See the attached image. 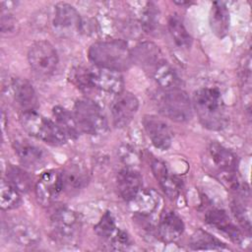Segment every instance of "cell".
<instances>
[{
  "label": "cell",
  "mask_w": 252,
  "mask_h": 252,
  "mask_svg": "<svg viewBox=\"0 0 252 252\" xmlns=\"http://www.w3.org/2000/svg\"><path fill=\"white\" fill-rule=\"evenodd\" d=\"M139 108L138 98L130 92H122L113 99L110 110L113 125L116 128L126 127L134 118Z\"/></svg>",
  "instance_id": "cell-11"
},
{
  "label": "cell",
  "mask_w": 252,
  "mask_h": 252,
  "mask_svg": "<svg viewBox=\"0 0 252 252\" xmlns=\"http://www.w3.org/2000/svg\"><path fill=\"white\" fill-rule=\"evenodd\" d=\"M7 233L18 245L34 246L40 241L37 228L24 219H12L7 222Z\"/></svg>",
  "instance_id": "cell-13"
},
{
  "label": "cell",
  "mask_w": 252,
  "mask_h": 252,
  "mask_svg": "<svg viewBox=\"0 0 252 252\" xmlns=\"http://www.w3.org/2000/svg\"><path fill=\"white\" fill-rule=\"evenodd\" d=\"M28 60L34 75L41 79L51 77L58 65L57 52L46 40H37L30 46Z\"/></svg>",
  "instance_id": "cell-7"
},
{
  "label": "cell",
  "mask_w": 252,
  "mask_h": 252,
  "mask_svg": "<svg viewBox=\"0 0 252 252\" xmlns=\"http://www.w3.org/2000/svg\"><path fill=\"white\" fill-rule=\"evenodd\" d=\"M168 31L174 43L182 49L190 48L192 37L187 32L182 20L177 15H171L168 19Z\"/></svg>",
  "instance_id": "cell-26"
},
{
  "label": "cell",
  "mask_w": 252,
  "mask_h": 252,
  "mask_svg": "<svg viewBox=\"0 0 252 252\" xmlns=\"http://www.w3.org/2000/svg\"><path fill=\"white\" fill-rule=\"evenodd\" d=\"M206 222L211 226L220 230L225 233L232 241L236 243H241L243 236L241 231L236 227V225L230 220L229 217L223 210L220 209H211L205 215Z\"/></svg>",
  "instance_id": "cell-18"
},
{
  "label": "cell",
  "mask_w": 252,
  "mask_h": 252,
  "mask_svg": "<svg viewBox=\"0 0 252 252\" xmlns=\"http://www.w3.org/2000/svg\"><path fill=\"white\" fill-rule=\"evenodd\" d=\"M158 23V11L154 3H147L141 15V25L145 32H152Z\"/></svg>",
  "instance_id": "cell-31"
},
{
  "label": "cell",
  "mask_w": 252,
  "mask_h": 252,
  "mask_svg": "<svg viewBox=\"0 0 252 252\" xmlns=\"http://www.w3.org/2000/svg\"><path fill=\"white\" fill-rule=\"evenodd\" d=\"M131 51L133 63L135 62L141 65L147 71L151 72L163 59L158 46L149 41L137 44Z\"/></svg>",
  "instance_id": "cell-21"
},
{
  "label": "cell",
  "mask_w": 252,
  "mask_h": 252,
  "mask_svg": "<svg viewBox=\"0 0 252 252\" xmlns=\"http://www.w3.org/2000/svg\"><path fill=\"white\" fill-rule=\"evenodd\" d=\"M6 181L20 193H27L32 186V179L27 171L16 165H9L6 169Z\"/></svg>",
  "instance_id": "cell-28"
},
{
  "label": "cell",
  "mask_w": 252,
  "mask_h": 252,
  "mask_svg": "<svg viewBox=\"0 0 252 252\" xmlns=\"http://www.w3.org/2000/svg\"><path fill=\"white\" fill-rule=\"evenodd\" d=\"M21 204L20 192L10 185L6 180L1 182L0 206L2 210L8 211L17 208Z\"/></svg>",
  "instance_id": "cell-29"
},
{
  "label": "cell",
  "mask_w": 252,
  "mask_h": 252,
  "mask_svg": "<svg viewBox=\"0 0 252 252\" xmlns=\"http://www.w3.org/2000/svg\"><path fill=\"white\" fill-rule=\"evenodd\" d=\"M208 151L213 164L221 172V175L236 172L238 158L233 152L218 142H212L209 145Z\"/></svg>",
  "instance_id": "cell-15"
},
{
  "label": "cell",
  "mask_w": 252,
  "mask_h": 252,
  "mask_svg": "<svg viewBox=\"0 0 252 252\" xmlns=\"http://www.w3.org/2000/svg\"><path fill=\"white\" fill-rule=\"evenodd\" d=\"M152 170L166 196L171 200H175L180 194V184L178 180L170 174L165 163L161 160L155 159L152 163Z\"/></svg>",
  "instance_id": "cell-22"
},
{
  "label": "cell",
  "mask_w": 252,
  "mask_h": 252,
  "mask_svg": "<svg viewBox=\"0 0 252 252\" xmlns=\"http://www.w3.org/2000/svg\"><path fill=\"white\" fill-rule=\"evenodd\" d=\"M20 122L28 134L49 145L61 146L66 144L68 140L55 122L45 118L35 110L22 112Z\"/></svg>",
  "instance_id": "cell-4"
},
{
  "label": "cell",
  "mask_w": 252,
  "mask_h": 252,
  "mask_svg": "<svg viewBox=\"0 0 252 252\" xmlns=\"http://www.w3.org/2000/svg\"><path fill=\"white\" fill-rule=\"evenodd\" d=\"M61 173L64 191L71 196L83 189L89 180L88 171L80 162H70L63 168Z\"/></svg>",
  "instance_id": "cell-16"
},
{
  "label": "cell",
  "mask_w": 252,
  "mask_h": 252,
  "mask_svg": "<svg viewBox=\"0 0 252 252\" xmlns=\"http://www.w3.org/2000/svg\"><path fill=\"white\" fill-rule=\"evenodd\" d=\"M110 245L116 250L127 249L131 245V239L129 235L122 229L117 228L113 235L108 239Z\"/></svg>",
  "instance_id": "cell-32"
},
{
  "label": "cell",
  "mask_w": 252,
  "mask_h": 252,
  "mask_svg": "<svg viewBox=\"0 0 252 252\" xmlns=\"http://www.w3.org/2000/svg\"><path fill=\"white\" fill-rule=\"evenodd\" d=\"M13 148L19 160L26 167L37 168L44 161V154L42 150L30 143L28 140H15L13 142Z\"/></svg>",
  "instance_id": "cell-20"
},
{
  "label": "cell",
  "mask_w": 252,
  "mask_h": 252,
  "mask_svg": "<svg viewBox=\"0 0 252 252\" xmlns=\"http://www.w3.org/2000/svg\"><path fill=\"white\" fill-rule=\"evenodd\" d=\"M184 228V222L181 218L174 212L167 211L160 217L158 225V233L162 241L170 243L181 236Z\"/></svg>",
  "instance_id": "cell-19"
},
{
  "label": "cell",
  "mask_w": 252,
  "mask_h": 252,
  "mask_svg": "<svg viewBox=\"0 0 252 252\" xmlns=\"http://www.w3.org/2000/svg\"><path fill=\"white\" fill-rule=\"evenodd\" d=\"M193 250H227L228 248L218 238L204 230L196 231L190 239Z\"/></svg>",
  "instance_id": "cell-27"
},
{
  "label": "cell",
  "mask_w": 252,
  "mask_h": 252,
  "mask_svg": "<svg viewBox=\"0 0 252 252\" xmlns=\"http://www.w3.org/2000/svg\"><path fill=\"white\" fill-rule=\"evenodd\" d=\"M88 56L94 66L117 72L126 71L133 64L132 51L122 39L96 41L90 46Z\"/></svg>",
  "instance_id": "cell-3"
},
{
  "label": "cell",
  "mask_w": 252,
  "mask_h": 252,
  "mask_svg": "<svg viewBox=\"0 0 252 252\" xmlns=\"http://www.w3.org/2000/svg\"><path fill=\"white\" fill-rule=\"evenodd\" d=\"M35 196L42 206L53 204L64 191L62 173L57 169H48L41 173L35 184Z\"/></svg>",
  "instance_id": "cell-10"
},
{
  "label": "cell",
  "mask_w": 252,
  "mask_h": 252,
  "mask_svg": "<svg viewBox=\"0 0 252 252\" xmlns=\"http://www.w3.org/2000/svg\"><path fill=\"white\" fill-rule=\"evenodd\" d=\"M12 97L16 104L23 110L32 111L37 105V96L32 85L21 78H15L10 83Z\"/></svg>",
  "instance_id": "cell-14"
},
{
  "label": "cell",
  "mask_w": 252,
  "mask_h": 252,
  "mask_svg": "<svg viewBox=\"0 0 252 252\" xmlns=\"http://www.w3.org/2000/svg\"><path fill=\"white\" fill-rule=\"evenodd\" d=\"M229 11L225 3L216 1L210 11V26L213 32L220 38L226 36L229 30Z\"/></svg>",
  "instance_id": "cell-23"
},
{
  "label": "cell",
  "mask_w": 252,
  "mask_h": 252,
  "mask_svg": "<svg viewBox=\"0 0 252 252\" xmlns=\"http://www.w3.org/2000/svg\"><path fill=\"white\" fill-rule=\"evenodd\" d=\"M151 73L156 82L165 91L178 89L180 86L179 77L165 59H162Z\"/></svg>",
  "instance_id": "cell-25"
},
{
  "label": "cell",
  "mask_w": 252,
  "mask_h": 252,
  "mask_svg": "<svg viewBox=\"0 0 252 252\" xmlns=\"http://www.w3.org/2000/svg\"><path fill=\"white\" fill-rule=\"evenodd\" d=\"M175 3H176V4H178V5H190V4H191V2H188V1H187V2H183V1L176 2V1H175Z\"/></svg>",
  "instance_id": "cell-33"
},
{
  "label": "cell",
  "mask_w": 252,
  "mask_h": 252,
  "mask_svg": "<svg viewBox=\"0 0 252 252\" xmlns=\"http://www.w3.org/2000/svg\"><path fill=\"white\" fill-rule=\"evenodd\" d=\"M160 113L175 121L186 122L192 116V102L188 94L181 89L165 91L158 101Z\"/></svg>",
  "instance_id": "cell-8"
},
{
  "label": "cell",
  "mask_w": 252,
  "mask_h": 252,
  "mask_svg": "<svg viewBox=\"0 0 252 252\" xmlns=\"http://www.w3.org/2000/svg\"><path fill=\"white\" fill-rule=\"evenodd\" d=\"M52 115L55 119V123L67 139L75 140L78 138L81 131L79 129L74 113L70 112L63 106L56 105L52 108Z\"/></svg>",
  "instance_id": "cell-24"
},
{
  "label": "cell",
  "mask_w": 252,
  "mask_h": 252,
  "mask_svg": "<svg viewBox=\"0 0 252 252\" xmlns=\"http://www.w3.org/2000/svg\"><path fill=\"white\" fill-rule=\"evenodd\" d=\"M71 80L83 92L98 90L117 95L123 92L124 81L120 72L101 67H77L72 71Z\"/></svg>",
  "instance_id": "cell-2"
},
{
  "label": "cell",
  "mask_w": 252,
  "mask_h": 252,
  "mask_svg": "<svg viewBox=\"0 0 252 252\" xmlns=\"http://www.w3.org/2000/svg\"><path fill=\"white\" fill-rule=\"evenodd\" d=\"M144 129L152 144L160 151H166L172 143V135L168 125L156 115H145L143 118Z\"/></svg>",
  "instance_id": "cell-12"
},
{
  "label": "cell",
  "mask_w": 252,
  "mask_h": 252,
  "mask_svg": "<svg viewBox=\"0 0 252 252\" xmlns=\"http://www.w3.org/2000/svg\"><path fill=\"white\" fill-rule=\"evenodd\" d=\"M193 108L200 123L207 129L220 131L229 122L220 92L217 88H201L193 94Z\"/></svg>",
  "instance_id": "cell-1"
},
{
  "label": "cell",
  "mask_w": 252,
  "mask_h": 252,
  "mask_svg": "<svg viewBox=\"0 0 252 252\" xmlns=\"http://www.w3.org/2000/svg\"><path fill=\"white\" fill-rule=\"evenodd\" d=\"M52 27L54 32L64 37H70L80 32L82 20L75 7L68 3L59 2L54 6Z\"/></svg>",
  "instance_id": "cell-9"
},
{
  "label": "cell",
  "mask_w": 252,
  "mask_h": 252,
  "mask_svg": "<svg viewBox=\"0 0 252 252\" xmlns=\"http://www.w3.org/2000/svg\"><path fill=\"white\" fill-rule=\"evenodd\" d=\"M94 232L101 238L108 240L117 229L114 217L110 212H105L94 227Z\"/></svg>",
  "instance_id": "cell-30"
},
{
  "label": "cell",
  "mask_w": 252,
  "mask_h": 252,
  "mask_svg": "<svg viewBox=\"0 0 252 252\" xmlns=\"http://www.w3.org/2000/svg\"><path fill=\"white\" fill-rule=\"evenodd\" d=\"M116 187L121 198L131 202L141 191L142 176L133 168H124L116 176Z\"/></svg>",
  "instance_id": "cell-17"
},
{
  "label": "cell",
  "mask_w": 252,
  "mask_h": 252,
  "mask_svg": "<svg viewBox=\"0 0 252 252\" xmlns=\"http://www.w3.org/2000/svg\"><path fill=\"white\" fill-rule=\"evenodd\" d=\"M74 116L81 132L97 136L108 129L107 119L101 107L89 97L78 98L74 104Z\"/></svg>",
  "instance_id": "cell-5"
},
{
  "label": "cell",
  "mask_w": 252,
  "mask_h": 252,
  "mask_svg": "<svg viewBox=\"0 0 252 252\" xmlns=\"http://www.w3.org/2000/svg\"><path fill=\"white\" fill-rule=\"evenodd\" d=\"M51 234L55 241L62 245H71L80 234L79 216L68 208H59L51 216Z\"/></svg>",
  "instance_id": "cell-6"
}]
</instances>
